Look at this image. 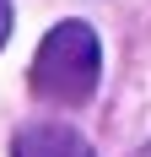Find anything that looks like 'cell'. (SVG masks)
Here are the masks:
<instances>
[{
    "mask_svg": "<svg viewBox=\"0 0 151 157\" xmlns=\"http://www.w3.org/2000/svg\"><path fill=\"white\" fill-rule=\"evenodd\" d=\"M11 157H92V146L70 125H27V130H16Z\"/></svg>",
    "mask_w": 151,
    "mask_h": 157,
    "instance_id": "obj_2",
    "label": "cell"
},
{
    "mask_svg": "<svg viewBox=\"0 0 151 157\" xmlns=\"http://www.w3.org/2000/svg\"><path fill=\"white\" fill-rule=\"evenodd\" d=\"M6 38H11V0H0V49H6Z\"/></svg>",
    "mask_w": 151,
    "mask_h": 157,
    "instance_id": "obj_3",
    "label": "cell"
},
{
    "mask_svg": "<svg viewBox=\"0 0 151 157\" xmlns=\"http://www.w3.org/2000/svg\"><path fill=\"white\" fill-rule=\"evenodd\" d=\"M103 76V44L87 22H60L32 54V87L54 103H87Z\"/></svg>",
    "mask_w": 151,
    "mask_h": 157,
    "instance_id": "obj_1",
    "label": "cell"
}]
</instances>
